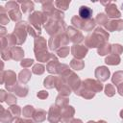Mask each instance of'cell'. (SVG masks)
<instances>
[{
  "instance_id": "7dc6e473",
  "label": "cell",
  "mask_w": 123,
  "mask_h": 123,
  "mask_svg": "<svg viewBox=\"0 0 123 123\" xmlns=\"http://www.w3.org/2000/svg\"><path fill=\"white\" fill-rule=\"evenodd\" d=\"M5 102H6L8 105H10V106L15 105V104H16V97H15L13 94H12V93H8L7 96H6Z\"/></svg>"
},
{
  "instance_id": "ac0fdd59",
  "label": "cell",
  "mask_w": 123,
  "mask_h": 123,
  "mask_svg": "<svg viewBox=\"0 0 123 123\" xmlns=\"http://www.w3.org/2000/svg\"><path fill=\"white\" fill-rule=\"evenodd\" d=\"M16 96L18 97H25L28 94V87L26 86H22V85H15L12 91Z\"/></svg>"
},
{
  "instance_id": "7bdbcfd3",
  "label": "cell",
  "mask_w": 123,
  "mask_h": 123,
  "mask_svg": "<svg viewBox=\"0 0 123 123\" xmlns=\"http://www.w3.org/2000/svg\"><path fill=\"white\" fill-rule=\"evenodd\" d=\"M7 41H8V47L10 48H12L14 47L15 44H17V40H16V37L13 34H9L7 36Z\"/></svg>"
},
{
  "instance_id": "8992f818",
  "label": "cell",
  "mask_w": 123,
  "mask_h": 123,
  "mask_svg": "<svg viewBox=\"0 0 123 123\" xmlns=\"http://www.w3.org/2000/svg\"><path fill=\"white\" fill-rule=\"evenodd\" d=\"M66 35L69 38L70 41H72L73 43H80L81 41H83L85 39L83 34L81 31H79L78 29H76L75 27L73 26H69L66 28Z\"/></svg>"
},
{
  "instance_id": "f35d334b",
  "label": "cell",
  "mask_w": 123,
  "mask_h": 123,
  "mask_svg": "<svg viewBox=\"0 0 123 123\" xmlns=\"http://www.w3.org/2000/svg\"><path fill=\"white\" fill-rule=\"evenodd\" d=\"M84 19H82L81 17H79V15H74L72 18H71V23L73 25V27H75L76 29H81L83 28V25H84Z\"/></svg>"
},
{
  "instance_id": "d590c367",
  "label": "cell",
  "mask_w": 123,
  "mask_h": 123,
  "mask_svg": "<svg viewBox=\"0 0 123 123\" xmlns=\"http://www.w3.org/2000/svg\"><path fill=\"white\" fill-rule=\"evenodd\" d=\"M112 83L117 86L118 85L123 83V71H116L111 77Z\"/></svg>"
},
{
  "instance_id": "8d00e7d4",
  "label": "cell",
  "mask_w": 123,
  "mask_h": 123,
  "mask_svg": "<svg viewBox=\"0 0 123 123\" xmlns=\"http://www.w3.org/2000/svg\"><path fill=\"white\" fill-rule=\"evenodd\" d=\"M35 108L31 105H27L23 108L22 110V115L26 118H30V117H33L34 115V112H35Z\"/></svg>"
},
{
  "instance_id": "b9f144b4",
  "label": "cell",
  "mask_w": 123,
  "mask_h": 123,
  "mask_svg": "<svg viewBox=\"0 0 123 123\" xmlns=\"http://www.w3.org/2000/svg\"><path fill=\"white\" fill-rule=\"evenodd\" d=\"M105 94L109 97H112L115 94V87L111 84H108L105 86Z\"/></svg>"
},
{
  "instance_id": "d6986e66",
  "label": "cell",
  "mask_w": 123,
  "mask_h": 123,
  "mask_svg": "<svg viewBox=\"0 0 123 123\" xmlns=\"http://www.w3.org/2000/svg\"><path fill=\"white\" fill-rule=\"evenodd\" d=\"M46 115H47V113L44 110H41V109L36 110L34 112V115H33V120L37 123H41L46 119Z\"/></svg>"
},
{
  "instance_id": "f907efd6",
  "label": "cell",
  "mask_w": 123,
  "mask_h": 123,
  "mask_svg": "<svg viewBox=\"0 0 123 123\" xmlns=\"http://www.w3.org/2000/svg\"><path fill=\"white\" fill-rule=\"evenodd\" d=\"M33 63H34V60H32V59H23L20 62V65L22 67L26 68V67H30Z\"/></svg>"
},
{
  "instance_id": "681fc988",
  "label": "cell",
  "mask_w": 123,
  "mask_h": 123,
  "mask_svg": "<svg viewBox=\"0 0 123 123\" xmlns=\"http://www.w3.org/2000/svg\"><path fill=\"white\" fill-rule=\"evenodd\" d=\"M11 123H35L34 120L32 119H22L20 117H13V119L12 120Z\"/></svg>"
},
{
  "instance_id": "6da1fadb",
  "label": "cell",
  "mask_w": 123,
  "mask_h": 123,
  "mask_svg": "<svg viewBox=\"0 0 123 123\" xmlns=\"http://www.w3.org/2000/svg\"><path fill=\"white\" fill-rule=\"evenodd\" d=\"M109 38V33L103 28H95L94 32L91 35H88L85 37V46L88 48H98L100 45L105 43Z\"/></svg>"
},
{
  "instance_id": "f546056e",
  "label": "cell",
  "mask_w": 123,
  "mask_h": 123,
  "mask_svg": "<svg viewBox=\"0 0 123 123\" xmlns=\"http://www.w3.org/2000/svg\"><path fill=\"white\" fill-rule=\"evenodd\" d=\"M57 78L56 76H53V75H50V76H47L43 82V86L46 87V88H53L56 86V82H57Z\"/></svg>"
},
{
  "instance_id": "9f6ffc18",
  "label": "cell",
  "mask_w": 123,
  "mask_h": 123,
  "mask_svg": "<svg viewBox=\"0 0 123 123\" xmlns=\"http://www.w3.org/2000/svg\"><path fill=\"white\" fill-rule=\"evenodd\" d=\"M71 123H83V121L81 119H72Z\"/></svg>"
},
{
  "instance_id": "5bb4252c",
  "label": "cell",
  "mask_w": 123,
  "mask_h": 123,
  "mask_svg": "<svg viewBox=\"0 0 123 123\" xmlns=\"http://www.w3.org/2000/svg\"><path fill=\"white\" fill-rule=\"evenodd\" d=\"M105 28H106V30H108L110 32L121 31V30H123V20L122 19H112V20H110Z\"/></svg>"
},
{
  "instance_id": "83f0119b",
  "label": "cell",
  "mask_w": 123,
  "mask_h": 123,
  "mask_svg": "<svg viewBox=\"0 0 123 123\" xmlns=\"http://www.w3.org/2000/svg\"><path fill=\"white\" fill-rule=\"evenodd\" d=\"M121 62V59L119 56L117 55H114V54H111V55H109L106 59H105V62L109 65H117L119 64Z\"/></svg>"
},
{
  "instance_id": "603a6c76",
  "label": "cell",
  "mask_w": 123,
  "mask_h": 123,
  "mask_svg": "<svg viewBox=\"0 0 123 123\" xmlns=\"http://www.w3.org/2000/svg\"><path fill=\"white\" fill-rule=\"evenodd\" d=\"M1 113H0V120L2 123H11L12 120L13 119L12 113L10 112L9 110H4L3 107H0Z\"/></svg>"
},
{
  "instance_id": "60d3db41",
  "label": "cell",
  "mask_w": 123,
  "mask_h": 123,
  "mask_svg": "<svg viewBox=\"0 0 123 123\" xmlns=\"http://www.w3.org/2000/svg\"><path fill=\"white\" fill-rule=\"evenodd\" d=\"M44 71H45V67L41 63H37L32 68V72L34 74H37V75H41L44 73Z\"/></svg>"
},
{
  "instance_id": "9c48e42d",
  "label": "cell",
  "mask_w": 123,
  "mask_h": 123,
  "mask_svg": "<svg viewBox=\"0 0 123 123\" xmlns=\"http://www.w3.org/2000/svg\"><path fill=\"white\" fill-rule=\"evenodd\" d=\"M47 119L50 123H58L61 121V109L56 105H52L47 113Z\"/></svg>"
},
{
  "instance_id": "7c38bea8",
  "label": "cell",
  "mask_w": 123,
  "mask_h": 123,
  "mask_svg": "<svg viewBox=\"0 0 123 123\" xmlns=\"http://www.w3.org/2000/svg\"><path fill=\"white\" fill-rule=\"evenodd\" d=\"M34 51L35 53H39V52H44V51H47V42H46V39L42 37H37L35 38V41H34Z\"/></svg>"
},
{
  "instance_id": "4316f807",
  "label": "cell",
  "mask_w": 123,
  "mask_h": 123,
  "mask_svg": "<svg viewBox=\"0 0 123 123\" xmlns=\"http://www.w3.org/2000/svg\"><path fill=\"white\" fill-rule=\"evenodd\" d=\"M31 76H32L31 70H29V69H23L22 71H20V73L18 75L19 82L20 83H23V84H26L31 79Z\"/></svg>"
},
{
  "instance_id": "816d5d0a",
  "label": "cell",
  "mask_w": 123,
  "mask_h": 123,
  "mask_svg": "<svg viewBox=\"0 0 123 123\" xmlns=\"http://www.w3.org/2000/svg\"><path fill=\"white\" fill-rule=\"evenodd\" d=\"M37 95L39 99H46L48 97V92L46 90H40L39 92H37Z\"/></svg>"
},
{
  "instance_id": "4dcf8cb0",
  "label": "cell",
  "mask_w": 123,
  "mask_h": 123,
  "mask_svg": "<svg viewBox=\"0 0 123 123\" xmlns=\"http://www.w3.org/2000/svg\"><path fill=\"white\" fill-rule=\"evenodd\" d=\"M109 21H110V20H109L108 15L105 14V13H103V12L98 13V14L96 15V17H95V22H96L97 24H99L100 26L106 27V25L108 24Z\"/></svg>"
},
{
  "instance_id": "91938a15",
  "label": "cell",
  "mask_w": 123,
  "mask_h": 123,
  "mask_svg": "<svg viewBox=\"0 0 123 123\" xmlns=\"http://www.w3.org/2000/svg\"><path fill=\"white\" fill-rule=\"evenodd\" d=\"M87 123H97V122H94V121H91V120H90V121H88Z\"/></svg>"
},
{
  "instance_id": "1f68e13d",
  "label": "cell",
  "mask_w": 123,
  "mask_h": 123,
  "mask_svg": "<svg viewBox=\"0 0 123 123\" xmlns=\"http://www.w3.org/2000/svg\"><path fill=\"white\" fill-rule=\"evenodd\" d=\"M68 98H67V96H62V95H59L57 98H56V103H55V105L57 106V107H59L61 110L62 109V108H64V107H66L67 105H68Z\"/></svg>"
},
{
  "instance_id": "3957f363",
  "label": "cell",
  "mask_w": 123,
  "mask_h": 123,
  "mask_svg": "<svg viewBox=\"0 0 123 123\" xmlns=\"http://www.w3.org/2000/svg\"><path fill=\"white\" fill-rule=\"evenodd\" d=\"M27 28H28V23L26 21H20L15 24L14 31L12 34L15 36L18 45L23 44V42L26 40V37L28 34Z\"/></svg>"
},
{
  "instance_id": "2e32d148",
  "label": "cell",
  "mask_w": 123,
  "mask_h": 123,
  "mask_svg": "<svg viewBox=\"0 0 123 123\" xmlns=\"http://www.w3.org/2000/svg\"><path fill=\"white\" fill-rule=\"evenodd\" d=\"M92 9L87 6H81L79 8V17H81L84 20L91 19L92 17Z\"/></svg>"
},
{
  "instance_id": "484cf974",
  "label": "cell",
  "mask_w": 123,
  "mask_h": 123,
  "mask_svg": "<svg viewBox=\"0 0 123 123\" xmlns=\"http://www.w3.org/2000/svg\"><path fill=\"white\" fill-rule=\"evenodd\" d=\"M59 64H60V62H59L58 59L51 60V61L48 62V63H47V65H46V70H47L49 73L57 74V70H58Z\"/></svg>"
},
{
  "instance_id": "6f0895ef",
  "label": "cell",
  "mask_w": 123,
  "mask_h": 123,
  "mask_svg": "<svg viewBox=\"0 0 123 123\" xmlns=\"http://www.w3.org/2000/svg\"><path fill=\"white\" fill-rule=\"evenodd\" d=\"M120 117L123 119V110H122V111H120Z\"/></svg>"
},
{
  "instance_id": "ee69618b",
  "label": "cell",
  "mask_w": 123,
  "mask_h": 123,
  "mask_svg": "<svg viewBox=\"0 0 123 123\" xmlns=\"http://www.w3.org/2000/svg\"><path fill=\"white\" fill-rule=\"evenodd\" d=\"M69 51H70V49H69L68 46L61 47V48H59V49L57 50V55H58L59 57H61V58H65V57L69 54Z\"/></svg>"
},
{
  "instance_id": "7402d4cb",
  "label": "cell",
  "mask_w": 123,
  "mask_h": 123,
  "mask_svg": "<svg viewBox=\"0 0 123 123\" xmlns=\"http://www.w3.org/2000/svg\"><path fill=\"white\" fill-rule=\"evenodd\" d=\"M75 93H76L77 95L83 97V98H86V99H91V98H93V97L95 96V93H94V92H92V91L89 90V89H86V88L83 87L82 86H81V87H80L78 90L75 91Z\"/></svg>"
},
{
  "instance_id": "44dd1931",
  "label": "cell",
  "mask_w": 123,
  "mask_h": 123,
  "mask_svg": "<svg viewBox=\"0 0 123 123\" xmlns=\"http://www.w3.org/2000/svg\"><path fill=\"white\" fill-rule=\"evenodd\" d=\"M12 53V59L14 61H22L24 57V51L21 47H12L11 48Z\"/></svg>"
},
{
  "instance_id": "11a10c76",
  "label": "cell",
  "mask_w": 123,
  "mask_h": 123,
  "mask_svg": "<svg viewBox=\"0 0 123 123\" xmlns=\"http://www.w3.org/2000/svg\"><path fill=\"white\" fill-rule=\"evenodd\" d=\"M5 34H6V29H5L4 26H2V27H1V37H2Z\"/></svg>"
},
{
  "instance_id": "74e56055",
  "label": "cell",
  "mask_w": 123,
  "mask_h": 123,
  "mask_svg": "<svg viewBox=\"0 0 123 123\" xmlns=\"http://www.w3.org/2000/svg\"><path fill=\"white\" fill-rule=\"evenodd\" d=\"M95 25H96V22H95V19H93V18L88 19V20H85V21H84V25H83L82 30L86 31V32L92 31V29L95 27Z\"/></svg>"
},
{
  "instance_id": "d6a6232c",
  "label": "cell",
  "mask_w": 123,
  "mask_h": 123,
  "mask_svg": "<svg viewBox=\"0 0 123 123\" xmlns=\"http://www.w3.org/2000/svg\"><path fill=\"white\" fill-rule=\"evenodd\" d=\"M70 67L74 70H82L85 67V62L82 60L72 59L70 62Z\"/></svg>"
},
{
  "instance_id": "9a60e30c",
  "label": "cell",
  "mask_w": 123,
  "mask_h": 123,
  "mask_svg": "<svg viewBox=\"0 0 123 123\" xmlns=\"http://www.w3.org/2000/svg\"><path fill=\"white\" fill-rule=\"evenodd\" d=\"M36 55V59L38 61V62H49L51 60H55L57 59V57L52 54V53H49L47 51H44V52H39V53H35Z\"/></svg>"
},
{
  "instance_id": "f6af8a7d",
  "label": "cell",
  "mask_w": 123,
  "mask_h": 123,
  "mask_svg": "<svg viewBox=\"0 0 123 123\" xmlns=\"http://www.w3.org/2000/svg\"><path fill=\"white\" fill-rule=\"evenodd\" d=\"M111 53L119 56L123 53V47L120 44H112L111 45Z\"/></svg>"
},
{
  "instance_id": "8fae6325",
  "label": "cell",
  "mask_w": 123,
  "mask_h": 123,
  "mask_svg": "<svg viewBox=\"0 0 123 123\" xmlns=\"http://www.w3.org/2000/svg\"><path fill=\"white\" fill-rule=\"evenodd\" d=\"M105 11H106V14L108 15V17L112 18V19H119V17L121 16L120 12L117 9V6L112 3V2H109V4L105 7Z\"/></svg>"
},
{
  "instance_id": "5b68a950",
  "label": "cell",
  "mask_w": 123,
  "mask_h": 123,
  "mask_svg": "<svg viewBox=\"0 0 123 123\" xmlns=\"http://www.w3.org/2000/svg\"><path fill=\"white\" fill-rule=\"evenodd\" d=\"M28 21H29V24L31 26H33L39 33H41V25L45 23L44 15H43L42 12H32L28 17Z\"/></svg>"
},
{
  "instance_id": "7a4b0ae2",
  "label": "cell",
  "mask_w": 123,
  "mask_h": 123,
  "mask_svg": "<svg viewBox=\"0 0 123 123\" xmlns=\"http://www.w3.org/2000/svg\"><path fill=\"white\" fill-rule=\"evenodd\" d=\"M44 28L46 32L51 36H59L63 34L64 31H66L65 23L63 20H54V19H49L45 24Z\"/></svg>"
},
{
  "instance_id": "d4e9b609",
  "label": "cell",
  "mask_w": 123,
  "mask_h": 123,
  "mask_svg": "<svg viewBox=\"0 0 123 123\" xmlns=\"http://www.w3.org/2000/svg\"><path fill=\"white\" fill-rule=\"evenodd\" d=\"M8 14H9V16H10V19H12V21L17 22V23L20 22L21 17H22L21 12H20V11H19V7H17V8H15V9L12 10V11H10V12H8Z\"/></svg>"
},
{
  "instance_id": "c3c4849f",
  "label": "cell",
  "mask_w": 123,
  "mask_h": 123,
  "mask_svg": "<svg viewBox=\"0 0 123 123\" xmlns=\"http://www.w3.org/2000/svg\"><path fill=\"white\" fill-rule=\"evenodd\" d=\"M27 31H28V34H29V35H31L32 37H34L35 38H36L37 37H39V35H40V33H39L37 29H35L33 26H31L30 24H28Z\"/></svg>"
},
{
  "instance_id": "94428289",
  "label": "cell",
  "mask_w": 123,
  "mask_h": 123,
  "mask_svg": "<svg viewBox=\"0 0 123 123\" xmlns=\"http://www.w3.org/2000/svg\"><path fill=\"white\" fill-rule=\"evenodd\" d=\"M122 9H123V3H122Z\"/></svg>"
},
{
  "instance_id": "db71d44e",
  "label": "cell",
  "mask_w": 123,
  "mask_h": 123,
  "mask_svg": "<svg viewBox=\"0 0 123 123\" xmlns=\"http://www.w3.org/2000/svg\"><path fill=\"white\" fill-rule=\"evenodd\" d=\"M117 91L121 96H123V83L117 86Z\"/></svg>"
},
{
  "instance_id": "e575fe53",
  "label": "cell",
  "mask_w": 123,
  "mask_h": 123,
  "mask_svg": "<svg viewBox=\"0 0 123 123\" xmlns=\"http://www.w3.org/2000/svg\"><path fill=\"white\" fill-rule=\"evenodd\" d=\"M10 22V17L8 15V12H6L5 7L0 6V23L2 25H6Z\"/></svg>"
},
{
  "instance_id": "680465c9",
  "label": "cell",
  "mask_w": 123,
  "mask_h": 123,
  "mask_svg": "<svg viewBox=\"0 0 123 123\" xmlns=\"http://www.w3.org/2000/svg\"><path fill=\"white\" fill-rule=\"evenodd\" d=\"M97 123H107L106 121H104V120H100V121H98Z\"/></svg>"
},
{
  "instance_id": "836d02e7",
  "label": "cell",
  "mask_w": 123,
  "mask_h": 123,
  "mask_svg": "<svg viewBox=\"0 0 123 123\" xmlns=\"http://www.w3.org/2000/svg\"><path fill=\"white\" fill-rule=\"evenodd\" d=\"M55 6H56V8H58V10H60V11H66L67 9H68V7H69V5H70V0L68 1V0H57V1H55Z\"/></svg>"
},
{
  "instance_id": "52a82bcc",
  "label": "cell",
  "mask_w": 123,
  "mask_h": 123,
  "mask_svg": "<svg viewBox=\"0 0 123 123\" xmlns=\"http://www.w3.org/2000/svg\"><path fill=\"white\" fill-rule=\"evenodd\" d=\"M82 86L91 90L92 92L96 93L99 92L103 89V85L102 82L98 81V80H93V79H86L82 82Z\"/></svg>"
},
{
  "instance_id": "ba28073f",
  "label": "cell",
  "mask_w": 123,
  "mask_h": 123,
  "mask_svg": "<svg viewBox=\"0 0 123 123\" xmlns=\"http://www.w3.org/2000/svg\"><path fill=\"white\" fill-rule=\"evenodd\" d=\"M55 87L60 92V95H62V96H68L72 92V88L61 77L57 78V82H56V86Z\"/></svg>"
},
{
  "instance_id": "30bf717a",
  "label": "cell",
  "mask_w": 123,
  "mask_h": 123,
  "mask_svg": "<svg viewBox=\"0 0 123 123\" xmlns=\"http://www.w3.org/2000/svg\"><path fill=\"white\" fill-rule=\"evenodd\" d=\"M70 51H71V54L75 57V59H78V60H82L87 54V48L85 45H81V44H74L71 47Z\"/></svg>"
},
{
  "instance_id": "bcb514c9",
  "label": "cell",
  "mask_w": 123,
  "mask_h": 123,
  "mask_svg": "<svg viewBox=\"0 0 123 123\" xmlns=\"http://www.w3.org/2000/svg\"><path fill=\"white\" fill-rule=\"evenodd\" d=\"M1 57L3 60L5 61H8V60H11L12 59V53H11V48L7 47L5 49L2 50V53H1Z\"/></svg>"
},
{
  "instance_id": "e0dca14e",
  "label": "cell",
  "mask_w": 123,
  "mask_h": 123,
  "mask_svg": "<svg viewBox=\"0 0 123 123\" xmlns=\"http://www.w3.org/2000/svg\"><path fill=\"white\" fill-rule=\"evenodd\" d=\"M75 110L72 106H66L61 110V119H72Z\"/></svg>"
},
{
  "instance_id": "f1b7e54d",
  "label": "cell",
  "mask_w": 123,
  "mask_h": 123,
  "mask_svg": "<svg viewBox=\"0 0 123 123\" xmlns=\"http://www.w3.org/2000/svg\"><path fill=\"white\" fill-rule=\"evenodd\" d=\"M97 52L100 56H105V55H108L111 52V45L108 42H105L103 43L102 45H100L97 49Z\"/></svg>"
},
{
  "instance_id": "4fadbf2b",
  "label": "cell",
  "mask_w": 123,
  "mask_h": 123,
  "mask_svg": "<svg viewBox=\"0 0 123 123\" xmlns=\"http://www.w3.org/2000/svg\"><path fill=\"white\" fill-rule=\"evenodd\" d=\"M110 70L106 66H99L95 69V77L100 82H105L110 78Z\"/></svg>"
},
{
  "instance_id": "277c9868",
  "label": "cell",
  "mask_w": 123,
  "mask_h": 123,
  "mask_svg": "<svg viewBox=\"0 0 123 123\" xmlns=\"http://www.w3.org/2000/svg\"><path fill=\"white\" fill-rule=\"evenodd\" d=\"M1 84H5L8 91H12L14 86L16 85V75L12 70L2 71L1 73Z\"/></svg>"
},
{
  "instance_id": "f5cc1de1",
  "label": "cell",
  "mask_w": 123,
  "mask_h": 123,
  "mask_svg": "<svg viewBox=\"0 0 123 123\" xmlns=\"http://www.w3.org/2000/svg\"><path fill=\"white\" fill-rule=\"evenodd\" d=\"M7 94H8V93H6L4 90H0V101H1V102H4V101H5Z\"/></svg>"
},
{
  "instance_id": "cb8c5ba5",
  "label": "cell",
  "mask_w": 123,
  "mask_h": 123,
  "mask_svg": "<svg viewBox=\"0 0 123 123\" xmlns=\"http://www.w3.org/2000/svg\"><path fill=\"white\" fill-rule=\"evenodd\" d=\"M19 4H21V10L23 12V13H30L31 14V12L34 11V8H35V5H34V2L33 1H30V0H27V1H19L18 2Z\"/></svg>"
},
{
  "instance_id": "ab89813d",
  "label": "cell",
  "mask_w": 123,
  "mask_h": 123,
  "mask_svg": "<svg viewBox=\"0 0 123 123\" xmlns=\"http://www.w3.org/2000/svg\"><path fill=\"white\" fill-rule=\"evenodd\" d=\"M8 110L10 111V112L12 113V115L14 116V117H19L20 114L22 113L20 107L17 106V105H12V106H10V108Z\"/></svg>"
},
{
  "instance_id": "ffe728a7",
  "label": "cell",
  "mask_w": 123,
  "mask_h": 123,
  "mask_svg": "<svg viewBox=\"0 0 123 123\" xmlns=\"http://www.w3.org/2000/svg\"><path fill=\"white\" fill-rule=\"evenodd\" d=\"M48 46L52 51H57L59 49V47H62L61 46V40H60V35L51 37L49 41H48Z\"/></svg>"
}]
</instances>
